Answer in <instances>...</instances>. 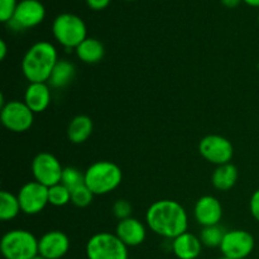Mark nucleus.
Segmentation results:
<instances>
[{
  "label": "nucleus",
  "instance_id": "1",
  "mask_svg": "<svg viewBox=\"0 0 259 259\" xmlns=\"http://www.w3.org/2000/svg\"><path fill=\"white\" fill-rule=\"evenodd\" d=\"M147 227L166 239H175L187 232L189 215L186 209L175 200H158L146 212Z\"/></svg>",
  "mask_w": 259,
  "mask_h": 259
},
{
  "label": "nucleus",
  "instance_id": "2",
  "mask_svg": "<svg viewBox=\"0 0 259 259\" xmlns=\"http://www.w3.org/2000/svg\"><path fill=\"white\" fill-rule=\"evenodd\" d=\"M57 62L58 52L55 45L39 40L30 46L23 56L22 72L29 82H48Z\"/></svg>",
  "mask_w": 259,
  "mask_h": 259
},
{
  "label": "nucleus",
  "instance_id": "3",
  "mask_svg": "<svg viewBox=\"0 0 259 259\" xmlns=\"http://www.w3.org/2000/svg\"><path fill=\"white\" fill-rule=\"evenodd\" d=\"M123 181V172L111 161H98L85 171V185L94 195H108L118 189Z\"/></svg>",
  "mask_w": 259,
  "mask_h": 259
},
{
  "label": "nucleus",
  "instance_id": "4",
  "mask_svg": "<svg viewBox=\"0 0 259 259\" xmlns=\"http://www.w3.org/2000/svg\"><path fill=\"white\" fill-rule=\"evenodd\" d=\"M55 39L66 50H76L88 38V27L81 17L73 13H61L52 23Z\"/></svg>",
  "mask_w": 259,
  "mask_h": 259
},
{
  "label": "nucleus",
  "instance_id": "5",
  "mask_svg": "<svg viewBox=\"0 0 259 259\" xmlns=\"http://www.w3.org/2000/svg\"><path fill=\"white\" fill-rule=\"evenodd\" d=\"M38 240L29 230L13 229L3 235L0 250L5 259H33L39 254Z\"/></svg>",
  "mask_w": 259,
  "mask_h": 259
},
{
  "label": "nucleus",
  "instance_id": "6",
  "mask_svg": "<svg viewBox=\"0 0 259 259\" xmlns=\"http://www.w3.org/2000/svg\"><path fill=\"white\" fill-rule=\"evenodd\" d=\"M88 259H129L128 247L116 237L108 232L94 234L86 243Z\"/></svg>",
  "mask_w": 259,
  "mask_h": 259
},
{
  "label": "nucleus",
  "instance_id": "7",
  "mask_svg": "<svg viewBox=\"0 0 259 259\" xmlns=\"http://www.w3.org/2000/svg\"><path fill=\"white\" fill-rule=\"evenodd\" d=\"M0 119L8 131L13 133H24L32 128L34 123V113L24 101L10 100L2 106Z\"/></svg>",
  "mask_w": 259,
  "mask_h": 259
},
{
  "label": "nucleus",
  "instance_id": "8",
  "mask_svg": "<svg viewBox=\"0 0 259 259\" xmlns=\"http://www.w3.org/2000/svg\"><path fill=\"white\" fill-rule=\"evenodd\" d=\"M34 181L45 185L46 187L60 184L62 179L63 167L56 156L50 152H40L33 158L30 164Z\"/></svg>",
  "mask_w": 259,
  "mask_h": 259
},
{
  "label": "nucleus",
  "instance_id": "9",
  "mask_svg": "<svg viewBox=\"0 0 259 259\" xmlns=\"http://www.w3.org/2000/svg\"><path fill=\"white\" fill-rule=\"evenodd\" d=\"M199 152L202 158L217 166L230 163L234 156L232 142L219 134H209L199 143Z\"/></svg>",
  "mask_w": 259,
  "mask_h": 259
},
{
  "label": "nucleus",
  "instance_id": "10",
  "mask_svg": "<svg viewBox=\"0 0 259 259\" xmlns=\"http://www.w3.org/2000/svg\"><path fill=\"white\" fill-rule=\"evenodd\" d=\"M255 247L254 237L243 229L227 230L220 245L223 257L230 259H245L253 253Z\"/></svg>",
  "mask_w": 259,
  "mask_h": 259
},
{
  "label": "nucleus",
  "instance_id": "11",
  "mask_svg": "<svg viewBox=\"0 0 259 259\" xmlns=\"http://www.w3.org/2000/svg\"><path fill=\"white\" fill-rule=\"evenodd\" d=\"M46 18V8L40 0H20L14 17L7 23L13 29L23 30L39 25Z\"/></svg>",
  "mask_w": 259,
  "mask_h": 259
},
{
  "label": "nucleus",
  "instance_id": "12",
  "mask_svg": "<svg viewBox=\"0 0 259 259\" xmlns=\"http://www.w3.org/2000/svg\"><path fill=\"white\" fill-rule=\"evenodd\" d=\"M22 212L37 215L45 210L48 202V187L37 181H29L23 185L17 194Z\"/></svg>",
  "mask_w": 259,
  "mask_h": 259
},
{
  "label": "nucleus",
  "instance_id": "13",
  "mask_svg": "<svg viewBox=\"0 0 259 259\" xmlns=\"http://www.w3.org/2000/svg\"><path fill=\"white\" fill-rule=\"evenodd\" d=\"M71 247L70 238L61 230L45 233L38 240V252L46 259H61L68 253Z\"/></svg>",
  "mask_w": 259,
  "mask_h": 259
},
{
  "label": "nucleus",
  "instance_id": "14",
  "mask_svg": "<svg viewBox=\"0 0 259 259\" xmlns=\"http://www.w3.org/2000/svg\"><path fill=\"white\" fill-rule=\"evenodd\" d=\"M194 217L197 224L204 227L218 225L223 218V205L219 200L211 195L201 196L194 207Z\"/></svg>",
  "mask_w": 259,
  "mask_h": 259
},
{
  "label": "nucleus",
  "instance_id": "15",
  "mask_svg": "<svg viewBox=\"0 0 259 259\" xmlns=\"http://www.w3.org/2000/svg\"><path fill=\"white\" fill-rule=\"evenodd\" d=\"M115 234L126 247H138L143 244L147 238V228L141 220L128 218L120 220L115 228Z\"/></svg>",
  "mask_w": 259,
  "mask_h": 259
},
{
  "label": "nucleus",
  "instance_id": "16",
  "mask_svg": "<svg viewBox=\"0 0 259 259\" xmlns=\"http://www.w3.org/2000/svg\"><path fill=\"white\" fill-rule=\"evenodd\" d=\"M52 94L48 82H29L24 93V103L34 114L43 113L50 106Z\"/></svg>",
  "mask_w": 259,
  "mask_h": 259
},
{
  "label": "nucleus",
  "instance_id": "17",
  "mask_svg": "<svg viewBox=\"0 0 259 259\" xmlns=\"http://www.w3.org/2000/svg\"><path fill=\"white\" fill-rule=\"evenodd\" d=\"M202 243L197 235L192 233H184L172 239L171 248L177 259H197L202 252Z\"/></svg>",
  "mask_w": 259,
  "mask_h": 259
},
{
  "label": "nucleus",
  "instance_id": "18",
  "mask_svg": "<svg viewBox=\"0 0 259 259\" xmlns=\"http://www.w3.org/2000/svg\"><path fill=\"white\" fill-rule=\"evenodd\" d=\"M93 131L94 123L90 116L81 114V115H76L68 124L67 138L73 144L85 143L91 137Z\"/></svg>",
  "mask_w": 259,
  "mask_h": 259
},
{
  "label": "nucleus",
  "instance_id": "19",
  "mask_svg": "<svg viewBox=\"0 0 259 259\" xmlns=\"http://www.w3.org/2000/svg\"><path fill=\"white\" fill-rule=\"evenodd\" d=\"M76 56L80 61L88 65H95L100 62L105 56V47L98 38L88 37L75 50Z\"/></svg>",
  "mask_w": 259,
  "mask_h": 259
},
{
  "label": "nucleus",
  "instance_id": "20",
  "mask_svg": "<svg viewBox=\"0 0 259 259\" xmlns=\"http://www.w3.org/2000/svg\"><path fill=\"white\" fill-rule=\"evenodd\" d=\"M238 168L233 163L217 166L211 175V184L219 191H229L238 181Z\"/></svg>",
  "mask_w": 259,
  "mask_h": 259
},
{
  "label": "nucleus",
  "instance_id": "21",
  "mask_svg": "<svg viewBox=\"0 0 259 259\" xmlns=\"http://www.w3.org/2000/svg\"><path fill=\"white\" fill-rule=\"evenodd\" d=\"M76 67L67 60H58L48 80V85L53 89H65L73 81Z\"/></svg>",
  "mask_w": 259,
  "mask_h": 259
},
{
  "label": "nucleus",
  "instance_id": "22",
  "mask_svg": "<svg viewBox=\"0 0 259 259\" xmlns=\"http://www.w3.org/2000/svg\"><path fill=\"white\" fill-rule=\"evenodd\" d=\"M19 212H22V207L17 195L3 190L0 192V219L3 222H10L15 219Z\"/></svg>",
  "mask_w": 259,
  "mask_h": 259
},
{
  "label": "nucleus",
  "instance_id": "23",
  "mask_svg": "<svg viewBox=\"0 0 259 259\" xmlns=\"http://www.w3.org/2000/svg\"><path fill=\"white\" fill-rule=\"evenodd\" d=\"M227 230L223 227L218 225H211V227H204L200 232V240L202 245L207 248H220L224 235Z\"/></svg>",
  "mask_w": 259,
  "mask_h": 259
},
{
  "label": "nucleus",
  "instance_id": "24",
  "mask_svg": "<svg viewBox=\"0 0 259 259\" xmlns=\"http://www.w3.org/2000/svg\"><path fill=\"white\" fill-rule=\"evenodd\" d=\"M48 202L56 207L65 206L71 202V191L61 182L48 187Z\"/></svg>",
  "mask_w": 259,
  "mask_h": 259
},
{
  "label": "nucleus",
  "instance_id": "25",
  "mask_svg": "<svg viewBox=\"0 0 259 259\" xmlns=\"http://www.w3.org/2000/svg\"><path fill=\"white\" fill-rule=\"evenodd\" d=\"M61 184L65 185L70 191L85 184V172H81L76 167H65L62 172Z\"/></svg>",
  "mask_w": 259,
  "mask_h": 259
},
{
  "label": "nucleus",
  "instance_id": "26",
  "mask_svg": "<svg viewBox=\"0 0 259 259\" xmlns=\"http://www.w3.org/2000/svg\"><path fill=\"white\" fill-rule=\"evenodd\" d=\"M94 196L95 195L93 194V191L83 184L71 191V202L76 207H81L82 209V207H88L89 205H91Z\"/></svg>",
  "mask_w": 259,
  "mask_h": 259
},
{
  "label": "nucleus",
  "instance_id": "27",
  "mask_svg": "<svg viewBox=\"0 0 259 259\" xmlns=\"http://www.w3.org/2000/svg\"><path fill=\"white\" fill-rule=\"evenodd\" d=\"M132 212H133V207H132V204L128 200L120 199L114 202L113 214L119 222L128 219V218H132Z\"/></svg>",
  "mask_w": 259,
  "mask_h": 259
},
{
  "label": "nucleus",
  "instance_id": "28",
  "mask_svg": "<svg viewBox=\"0 0 259 259\" xmlns=\"http://www.w3.org/2000/svg\"><path fill=\"white\" fill-rule=\"evenodd\" d=\"M18 3V0H0V20L3 23H9L13 19Z\"/></svg>",
  "mask_w": 259,
  "mask_h": 259
},
{
  "label": "nucleus",
  "instance_id": "29",
  "mask_svg": "<svg viewBox=\"0 0 259 259\" xmlns=\"http://www.w3.org/2000/svg\"><path fill=\"white\" fill-rule=\"evenodd\" d=\"M249 210L252 217L259 223V189L253 192L249 201Z\"/></svg>",
  "mask_w": 259,
  "mask_h": 259
},
{
  "label": "nucleus",
  "instance_id": "30",
  "mask_svg": "<svg viewBox=\"0 0 259 259\" xmlns=\"http://www.w3.org/2000/svg\"><path fill=\"white\" fill-rule=\"evenodd\" d=\"M111 3V0H86V4L90 9L96 10H104L109 7V4Z\"/></svg>",
  "mask_w": 259,
  "mask_h": 259
},
{
  "label": "nucleus",
  "instance_id": "31",
  "mask_svg": "<svg viewBox=\"0 0 259 259\" xmlns=\"http://www.w3.org/2000/svg\"><path fill=\"white\" fill-rule=\"evenodd\" d=\"M242 2H243V0H220V3H222V4L224 5V7L230 8V9H233V8L239 7V4Z\"/></svg>",
  "mask_w": 259,
  "mask_h": 259
},
{
  "label": "nucleus",
  "instance_id": "32",
  "mask_svg": "<svg viewBox=\"0 0 259 259\" xmlns=\"http://www.w3.org/2000/svg\"><path fill=\"white\" fill-rule=\"evenodd\" d=\"M8 53V46L4 39H0V60L4 61Z\"/></svg>",
  "mask_w": 259,
  "mask_h": 259
},
{
  "label": "nucleus",
  "instance_id": "33",
  "mask_svg": "<svg viewBox=\"0 0 259 259\" xmlns=\"http://www.w3.org/2000/svg\"><path fill=\"white\" fill-rule=\"evenodd\" d=\"M247 5L253 8H259V0H243Z\"/></svg>",
  "mask_w": 259,
  "mask_h": 259
},
{
  "label": "nucleus",
  "instance_id": "34",
  "mask_svg": "<svg viewBox=\"0 0 259 259\" xmlns=\"http://www.w3.org/2000/svg\"><path fill=\"white\" fill-rule=\"evenodd\" d=\"M33 259H46V258H45V257H42V255L38 254V255H35V257L33 258Z\"/></svg>",
  "mask_w": 259,
  "mask_h": 259
},
{
  "label": "nucleus",
  "instance_id": "35",
  "mask_svg": "<svg viewBox=\"0 0 259 259\" xmlns=\"http://www.w3.org/2000/svg\"><path fill=\"white\" fill-rule=\"evenodd\" d=\"M124 2H134V0H124Z\"/></svg>",
  "mask_w": 259,
  "mask_h": 259
},
{
  "label": "nucleus",
  "instance_id": "36",
  "mask_svg": "<svg viewBox=\"0 0 259 259\" xmlns=\"http://www.w3.org/2000/svg\"><path fill=\"white\" fill-rule=\"evenodd\" d=\"M222 259H230V258H225V257H223Z\"/></svg>",
  "mask_w": 259,
  "mask_h": 259
},
{
  "label": "nucleus",
  "instance_id": "37",
  "mask_svg": "<svg viewBox=\"0 0 259 259\" xmlns=\"http://www.w3.org/2000/svg\"><path fill=\"white\" fill-rule=\"evenodd\" d=\"M258 22H259V13H258Z\"/></svg>",
  "mask_w": 259,
  "mask_h": 259
}]
</instances>
